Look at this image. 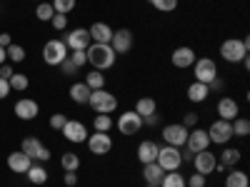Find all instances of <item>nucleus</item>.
Wrapping results in <instances>:
<instances>
[{
	"label": "nucleus",
	"instance_id": "20",
	"mask_svg": "<svg viewBox=\"0 0 250 187\" xmlns=\"http://www.w3.org/2000/svg\"><path fill=\"white\" fill-rule=\"evenodd\" d=\"M158 152H160V145L155 140H143L138 145V160L143 165H148V162H155L158 160Z\"/></svg>",
	"mask_w": 250,
	"mask_h": 187
},
{
	"label": "nucleus",
	"instance_id": "42",
	"mask_svg": "<svg viewBox=\"0 0 250 187\" xmlns=\"http://www.w3.org/2000/svg\"><path fill=\"white\" fill-rule=\"evenodd\" d=\"M68 122V117L62 115V112H55V115H50V128L53 130H62V125Z\"/></svg>",
	"mask_w": 250,
	"mask_h": 187
},
{
	"label": "nucleus",
	"instance_id": "7",
	"mask_svg": "<svg viewBox=\"0 0 250 187\" xmlns=\"http://www.w3.org/2000/svg\"><path fill=\"white\" fill-rule=\"evenodd\" d=\"M208 137H210V142H215V145H228L233 140V125L228 120L218 117L210 128H208Z\"/></svg>",
	"mask_w": 250,
	"mask_h": 187
},
{
	"label": "nucleus",
	"instance_id": "46",
	"mask_svg": "<svg viewBox=\"0 0 250 187\" xmlns=\"http://www.w3.org/2000/svg\"><path fill=\"white\" fill-rule=\"evenodd\" d=\"M13 73H15V70H13L10 62H3V65H0V77H3V80H8Z\"/></svg>",
	"mask_w": 250,
	"mask_h": 187
},
{
	"label": "nucleus",
	"instance_id": "10",
	"mask_svg": "<svg viewBox=\"0 0 250 187\" xmlns=\"http://www.w3.org/2000/svg\"><path fill=\"white\" fill-rule=\"evenodd\" d=\"M163 140H165V145H173V148H185V140H188V128H183L180 122L165 125V128H163Z\"/></svg>",
	"mask_w": 250,
	"mask_h": 187
},
{
	"label": "nucleus",
	"instance_id": "21",
	"mask_svg": "<svg viewBox=\"0 0 250 187\" xmlns=\"http://www.w3.org/2000/svg\"><path fill=\"white\" fill-rule=\"evenodd\" d=\"M90 33V40L93 43H100V45H110V37H113V28L108 23H93L88 28Z\"/></svg>",
	"mask_w": 250,
	"mask_h": 187
},
{
	"label": "nucleus",
	"instance_id": "35",
	"mask_svg": "<svg viewBox=\"0 0 250 187\" xmlns=\"http://www.w3.org/2000/svg\"><path fill=\"white\" fill-rule=\"evenodd\" d=\"M160 187H185V177L175 170V172H165Z\"/></svg>",
	"mask_w": 250,
	"mask_h": 187
},
{
	"label": "nucleus",
	"instance_id": "14",
	"mask_svg": "<svg viewBox=\"0 0 250 187\" xmlns=\"http://www.w3.org/2000/svg\"><path fill=\"white\" fill-rule=\"evenodd\" d=\"M60 132L65 135L68 142H75V145H80V142L88 140V128H85V125H83L80 120H68L65 125H62Z\"/></svg>",
	"mask_w": 250,
	"mask_h": 187
},
{
	"label": "nucleus",
	"instance_id": "28",
	"mask_svg": "<svg viewBox=\"0 0 250 187\" xmlns=\"http://www.w3.org/2000/svg\"><path fill=\"white\" fill-rule=\"evenodd\" d=\"M135 112H138L140 117L158 112V105H155V100H153V97H140V100L135 102Z\"/></svg>",
	"mask_w": 250,
	"mask_h": 187
},
{
	"label": "nucleus",
	"instance_id": "29",
	"mask_svg": "<svg viewBox=\"0 0 250 187\" xmlns=\"http://www.w3.org/2000/svg\"><path fill=\"white\" fill-rule=\"evenodd\" d=\"M40 148H43L40 137H25V140H23V145H20V150H23L30 160H35V155L40 152Z\"/></svg>",
	"mask_w": 250,
	"mask_h": 187
},
{
	"label": "nucleus",
	"instance_id": "43",
	"mask_svg": "<svg viewBox=\"0 0 250 187\" xmlns=\"http://www.w3.org/2000/svg\"><path fill=\"white\" fill-rule=\"evenodd\" d=\"M185 187H205V175H200V172L190 175L185 180Z\"/></svg>",
	"mask_w": 250,
	"mask_h": 187
},
{
	"label": "nucleus",
	"instance_id": "1",
	"mask_svg": "<svg viewBox=\"0 0 250 187\" xmlns=\"http://www.w3.org/2000/svg\"><path fill=\"white\" fill-rule=\"evenodd\" d=\"M85 55H88V62L93 65V70H100V73L110 70L115 65V57H118L110 45H100V43H90Z\"/></svg>",
	"mask_w": 250,
	"mask_h": 187
},
{
	"label": "nucleus",
	"instance_id": "49",
	"mask_svg": "<svg viewBox=\"0 0 250 187\" xmlns=\"http://www.w3.org/2000/svg\"><path fill=\"white\" fill-rule=\"evenodd\" d=\"M158 122H160V115H158V112L145 115V117H143V125H150V128H153V125H158Z\"/></svg>",
	"mask_w": 250,
	"mask_h": 187
},
{
	"label": "nucleus",
	"instance_id": "8",
	"mask_svg": "<svg viewBox=\"0 0 250 187\" xmlns=\"http://www.w3.org/2000/svg\"><path fill=\"white\" fill-rule=\"evenodd\" d=\"M118 130H120V135H138L140 130H143V117L135 112V110H128V112H123L120 117H118Z\"/></svg>",
	"mask_w": 250,
	"mask_h": 187
},
{
	"label": "nucleus",
	"instance_id": "9",
	"mask_svg": "<svg viewBox=\"0 0 250 187\" xmlns=\"http://www.w3.org/2000/svg\"><path fill=\"white\" fill-rule=\"evenodd\" d=\"M62 43H65V48L70 53V50H88V45L93 43V40H90L88 28H75V30H70L65 37H62Z\"/></svg>",
	"mask_w": 250,
	"mask_h": 187
},
{
	"label": "nucleus",
	"instance_id": "12",
	"mask_svg": "<svg viewBox=\"0 0 250 187\" xmlns=\"http://www.w3.org/2000/svg\"><path fill=\"white\" fill-rule=\"evenodd\" d=\"M208 145H210V137H208V130H203V128H193V130H188L185 148L190 150L193 155H195V152H203V150H208Z\"/></svg>",
	"mask_w": 250,
	"mask_h": 187
},
{
	"label": "nucleus",
	"instance_id": "26",
	"mask_svg": "<svg viewBox=\"0 0 250 187\" xmlns=\"http://www.w3.org/2000/svg\"><path fill=\"white\" fill-rule=\"evenodd\" d=\"M250 185V180H248V175L243 172V170H230L225 175V187H248Z\"/></svg>",
	"mask_w": 250,
	"mask_h": 187
},
{
	"label": "nucleus",
	"instance_id": "11",
	"mask_svg": "<svg viewBox=\"0 0 250 187\" xmlns=\"http://www.w3.org/2000/svg\"><path fill=\"white\" fill-rule=\"evenodd\" d=\"M85 145L93 155H108L113 150V137L108 132H93V135H88Z\"/></svg>",
	"mask_w": 250,
	"mask_h": 187
},
{
	"label": "nucleus",
	"instance_id": "51",
	"mask_svg": "<svg viewBox=\"0 0 250 187\" xmlns=\"http://www.w3.org/2000/svg\"><path fill=\"white\" fill-rule=\"evenodd\" d=\"M13 43V40H10V33H0V48H8Z\"/></svg>",
	"mask_w": 250,
	"mask_h": 187
},
{
	"label": "nucleus",
	"instance_id": "50",
	"mask_svg": "<svg viewBox=\"0 0 250 187\" xmlns=\"http://www.w3.org/2000/svg\"><path fill=\"white\" fill-rule=\"evenodd\" d=\"M65 185L68 187H75L78 185V175L75 172H65Z\"/></svg>",
	"mask_w": 250,
	"mask_h": 187
},
{
	"label": "nucleus",
	"instance_id": "3",
	"mask_svg": "<svg viewBox=\"0 0 250 187\" xmlns=\"http://www.w3.org/2000/svg\"><path fill=\"white\" fill-rule=\"evenodd\" d=\"M88 105L98 112V115H110L118 110V97L113 93H108L105 88L100 90H90V97H88Z\"/></svg>",
	"mask_w": 250,
	"mask_h": 187
},
{
	"label": "nucleus",
	"instance_id": "23",
	"mask_svg": "<svg viewBox=\"0 0 250 187\" xmlns=\"http://www.w3.org/2000/svg\"><path fill=\"white\" fill-rule=\"evenodd\" d=\"M70 100L75 102V105H88V97H90V88L85 85V82H73L70 90H68Z\"/></svg>",
	"mask_w": 250,
	"mask_h": 187
},
{
	"label": "nucleus",
	"instance_id": "22",
	"mask_svg": "<svg viewBox=\"0 0 250 187\" xmlns=\"http://www.w3.org/2000/svg\"><path fill=\"white\" fill-rule=\"evenodd\" d=\"M163 175H165V170L160 168L158 162L143 165V180H145V185H160L163 182Z\"/></svg>",
	"mask_w": 250,
	"mask_h": 187
},
{
	"label": "nucleus",
	"instance_id": "5",
	"mask_svg": "<svg viewBox=\"0 0 250 187\" xmlns=\"http://www.w3.org/2000/svg\"><path fill=\"white\" fill-rule=\"evenodd\" d=\"M193 65H195V80H198V82L210 85L215 77H220V70H218V65H215V60H210V57H198Z\"/></svg>",
	"mask_w": 250,
	"mask_h": 187
},
{
	"label": "nucleus",
	"instance_id": "47",
	"mask_svg": "<svg viewBox=\"0 0 250 187\" xmlns=\"http://www.w3.org/2000/svg\"><path fill=\"white\" fill-rule=\"evenodd\" d=\"M48 160H50V150L43 145V148H40V152L35 155V162H48Z\"/></svg>",
	"mask_w": 250,
	"mask_h": 187
},
{
	"label": "nucleus",
	"instance_id": "41",
	"mask_svg": "<svg viewBox=\"0 0 250 187\" xmlns=\"http://www.w3.org/2000/svg\"><path fill=\"white\" fill-rule=\"evenodd\" d=\"M50 25H53L55 30H65V28H68V15L55 13V15H53V20H50Z\"/></svg>",
	"mask_w": 250,
	"mask_h": 187
},
{
	"label": "nucleus",
	"instance_id": "6",
	"mask_svg": "<svg viewBox=\"0 0 250 187\" xmlns=\"http://www.w3.org/2000/svg\"><path fill=\"white\" fill-rule=\"evenodd\" d=\"M68 57V48L62 40H48V43L43 45V60H45V65H60L62 60Z\"/></svg>",
	"mask_w": 250,
	"mask_h": 187
},
{
	"label": "nucleus",
	"instance_id": "54",
	"mask_svg": "<svg viewBox=\"0 0 250 187\" xmlns=\"http://www.w3.org/2000/svg\"><path fill=\"white\" fill-rule=\"evenodd\" d=\"M38 3H40V0H38Z\"/></svg>",
	"mask_w": 250,
	"mask_h": 187
},
{
	"label": "nucleus",
	"instance_id": "24",
	"mask_svg": "<svg viewBox=\"0 0 250 187\" xmlns=\"http://www.w3.org/2000/svg\"><path fill=\"white\" fill-rule=\"evenodd\" d=\"M208 95H210V88L205 85V82H190L188 85V100L190 102H205L208 100Z\"/></svg>",
	"mask_w": 250,
	"mask_h": 187
},
{
	"label": "nucleus",
	"instance_id": "52",
	"mask_svg": "<svg viewBox=\"0 0 250 187\" xmlns=\"http://www.w3.org/2000/svg\"><path fill=\"white\" fill-rule=\"evenodd\" d=\"M3 62H8V53H5V48H0V65Z\"/></svg>",
	"mask_w": 250,
	"mask_h": 187
},
{
	"label": "nucleus",
	"instance_id": "31",
	"mask_svg": "<svg viewBox=\"0 0 250 187\" xmlns=\"http://www.w3.org/2000/svg\"><path fill=\"white\" fill-rule=\"evenodd\" d=\"M8 85H10V90L23 93V90H28L30 80H28V75H23V73H13V75L8 77Z\"/></svg>",
	"mask_w": 250,
	"mask_h": 187
},
{
	"label": "nucleus",
	"instance_id": "30",
	"mask_svg": "<svg viewBox=\"0 0 250 187\" xmlns=\"http://www.w3.org/2000/svg\"><path fill=\"white\" fill-rule=\"evenodd\" d=\"M83 82H85L90 90H100V88H105V75H103L100 70H90Z\"/></svg>",
	"mask_w": 250,
	"mask_h": 187
},
{
	"label": "nucleus",
	"instance_id": "45",
	"mask_svg": "<svg viewBox=\"0 0 250 187\" xmlns=\"http://www.w3.org/2000/svg\"><path fill=\"white\" fill-rule=\"evenodd\" d=\"M58 68H60L62 73H65V75H75V73H78V68L73 65V62H70L68 57H65V60H62V62H60V65H58Z\"/></svg>",
	"mask_w": 250,
	"mask_h": 187
},
{
	"label": "nucleus",
	"instance_id": "19",
	"mask_svg": "<svg viewBox=\"0 0 250 187\" xmlns=\"http://www.w3.org/2000/svg\"><path fill=\"white\" fill-rule=\"evenodd\" d=\"M218 115H220V120H228V122H233L238 115H240V105L233 100V97H220L218 100Z\"/></svg>",
	"mask_w": 250,
	"mask_h": 187
},
{
	"label": "nucleus",
	"instance_id": "53",
	"mask_svg": "<svg viewBox=\"0 0 250 187\" xmlns=\"http://www.w3.org/2000/svg\"><path fill=\"white\" fill-rule=\"evenodd\" d=\"M145 187H160V185H145Z\"/></svg>",
	"mask_w": 250,
	"mask_h": 187
},
{
	"label": "nucleus",
	"instance_id": "36",
	"mask_svg": "<svg viewBox=\"0 0 250 187\" xmlns=\"http://www.w3.org/2000/svg\"><path fill=\"white\" fill-rule=\"evenodd\" d=\"M93 128H95V132H110V128H113V117H110V115H95Z\"/></svg>",
	"mask_w": 250,
	"mask_h": 187
},
{
	"label": "nucleus",
	"instance_id": "18",
	"mask_svg": "<svg viewBox=\"0 0 250 187\" xmlns=\"http://www.w3.org/2000/svg\"><path fill=\"white\" fill-rule=\"evenodd\" d=\"M30 165H33V160H30L23 150H15V152L8 155V168H10L15 175H25Z\"/></svg>",
	"mask_w": 250,
	"mask_h": 187
},
{
	"label": "nucleus",
	"instance_id": "27",
	"mask_svg": "<svg viewBox=\"0 0 250 187\" xmlns=\"http://www.w3.org/2000/svg\"><path fill=\"white\" fill-rule=\"evenodd\" d=\"M218 162L225 165V168H235V165L240 162V150H238V148H225V150L218 155Z\"/></svg>",
	"mask_w": 250,
	"mask_h": 187
},
{
	"label": "nucleus",
	"instance_id": "13",
	"mask_svg": "<svg viewBox=\"0 0 250 187\" xmlns=\"http://www.w3.org/2000/svg\"><path fill=\"white\" fill-rule=\"evenodd\" d=\"M110 48L115 50V55H125V53H130V48H133V33H130L128 28H118V30H113Z\"/></svg>",
	"mask_w": 250,
	"mask_h": 187
},
{
	"label": "nucleus",
	"instance_id": "15",
	"mask_svg": "<svg viewBox=\"0 0 250 187\" xmlns=\"http://www.w3.org/2000/svg\"><path fill=\"white\" fill-rule=\"evenodd\" d=\"M193 165H195V172H200V175H210V172H215V165H218V157H215V152H210V150H203V152H195L193 155Z\"/></svg>",
	"mask_w": 250,
	"mask_h": 187
},
{
	"label": "nucleus",
	"instance_id": "4",
	"mask_svg": "<svg viewBox=\"0 0 250 187\" xmlns=\"http://www.w3.org/2000/svg\"><path fill=\"white\" fill-rule=\"evenodd\" d=\"M160 168L165 172H175L180 170V165H183V157H180V148H173V145H165V148H160L158 152V160H155Z\"/></svg>",
	"mask_w": 250,
	"mask_h": 187
},
{
	"label": "nucleus",
	"instance_id": "2",
	"mask_svg": "<svg viewBox=\"0 0 250 187\" xmlns=\"http://www.w3.org/2000/svg\"><path fill=\"white\" fill-rule=\"evenodd\" d=\"M220 57L225 62H243L248 57V37H228V40H223Z\"/></svg>",
	"mask_w": 250,
	"mask_h": 187
},
{
	"label": "nucleus",
	"instance_id": "40",
	"mask_svg": "<svg viewBox=\"0 0 250 187\" xmlns=\"http://www.w3.org/2000/svg\"><path fill=\"white\" fill-rule=\"evenodd\" d=\"M150 5L160 13H173L178 8V0H150Z\"/></svg>",
	"mask_w": 250,
	"mask_h": 187
},
{
	"label": "nucleus",
	"instance_id": "38",
	"mask_svg": "<svg viewBox=\"0 0 250 187\" xmlns=\"http://www.w3.org/2000/svg\"><path fill=\"white\" fill-rule=\"evenodd\" d=\"M53 10L55 13H60V15H68V13H73L75 10V0H53Z\"/></svg>",
	"mask_w": 250,
	"mask_h": 187
},
{
	"label": "nucleus",
	"instance_id": "37",
	"mask_svg": "<svg viewBox=\"0 0 250 187\" xmlns=\"http://www.w3.org/2000/svg\"><path fill=\"white\" fill-rule=\"evenodd\" d=\"M5 53H8V60H10V62H23V60H25V48H23V45L10 43V45L5 48Z\"/></svg>",
	"mask_w": 250,
	"mask_h": 187
},
{
	"label": "nucleus",
	"instance_id": "44",
	"mask_svg": "<svg viewBox=\"0 0 250 187\" xmlns=\"http://www.w3.org/2000/svg\"><path fill=\"white\" fill-rule=\"evenodd\" d=\"M183 128H188V130H193V128H198V115L195 112H185V117H183Z\"/></svg>",
	"mask_w": 250,
	"mask_h": 187
},
{
	"label": "nucleus",
	"instance_id": "33",
	"mask_svg": "<svg viewBox=\"0 0 250 187\" xmlns=\"http://www.w3.org/2000/svg\"><path fill=\"white\" fill-rule=\"evenodd\" d=\"M230 125H233V137H248L250 135V120L248 117H235Z\"/></svg>",
	"mask_w": 250,
	"mask_h": 187
},
{
	"label": "nucleus",
	"instance_id": "48",
	"mask_svg": "<svg viewBox=\"0 0 250 187\" xmlns=\"http://www.w3.org/2000/svg\"><path fill=\"white\" fill-rule=\"evenodd\" d=\"M8 95H10V85H8V80L0 77V100H5Z\"/></svg>",
	"mask_w": 250,
	"mask_h": 187
},
{
	"label": "nucleus",
	"instance_id": "39",
	"mask_svg": "<svg viewBox=\"0 0 250 187\" xmlns=\"http://www.w3.org/2000/svg\"><path fill=\"white\" fill-rule=\"evenodd\" d=\"M68 60L73 62L78 70H80L83 65H88V55H85V50H70V53H68Z\"/></svg>",
	"mask_w": 250,
	"mask_h": 187
},
{
	"label": "nucleus",
	"instance_id": "32",
	"mask_svg": "<svg viewBox=\"0 0 250 187\" xmlns=\"http://www.w3.org/2000/svg\"><path fill=\"white\" fill-rule=\"evenodd\" d=\"M60 165H62V170H65V172H78V168H80V157H78L75 152H62Z\"/></svg>",
	"mask_w": 250,
	"mask_h": 187
},
{
	"label": "nucleus",
	"instance_id": "25",
	"mask_svg": "<svg viewBox=\"0 0 250 187\" xmlns=\"http://www.w3.org/2000/svg\"><path fill=\"white\" fill-rule=\"evenodd\" d=\"M25 175H28V180H30L33 185H45V182H48V170H45V168H43V165H40V162L30 165Z\"/></svg>",
	"mask_w": 250,
	"mask_h": 187
},
{
	"label": "nucleus",
	"instance_id": "17",
	"mask_svg": "<svg viewBox=\"0 0 250 187\" xmlns=\"http://www.w3.org/2000/svg\"><path fill=\"white\" fill-rule=\"evenodd\" d=\"M38 112H40L38 102L30 100V97H20V100L15 102V115H18L20 120H25V122H28V120H35Z\"/></svg>",
	"mask_w": 250,
	"mask_h": 187
},
{
	"label": "nucleus",
	"instance_id": "16",
	"mask_svg": "<svg viewBox=\"0 0 250 187\" xmlns=\"http://www.w3.org/2000/svg\"><path fill=\"white\" fill-rule=\"evenodd\" d=\"M170 62L178 68V70H188V68H193V62H195V50L193 48H188V45H180L173 50L170 55Z\"/></svg>",
	"mask_w": 250,
	"mask_h": 187
},
{
	"label": "nucleus",
	"instance_id": "34",
	"mask_svg": "<svg viewBox=\"0 0 250 187\" xmlns=\"http://www.w3.org/2000/svg\"><path fill=\"white\" fill-rule=\"evenodd\" d=\"M53 15H55L53 5H50V3H45V0H40L38 8H35V18H38V20H43V23H50Z\"/></svg>",
	"mask_w": 250,
	"mask_h": 187
}]
</instances>
